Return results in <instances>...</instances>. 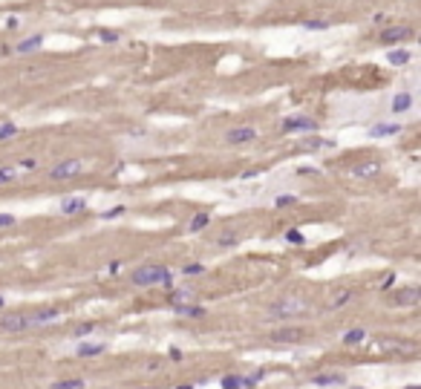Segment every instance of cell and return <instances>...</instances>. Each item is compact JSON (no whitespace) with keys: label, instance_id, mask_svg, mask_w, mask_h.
I'll return each instance as SVG.
<instances>
[{"label":"cell","instance_id":"cell-45","mask_svg":"<svg viewBox=\"0 0 421 389\" xmlns=\"http://www.w3.org/2000/svg\"><path fill=\"white\" fill-rule=\"evenodd\" d=\"M407 389H421V387H419V384H413V387H407Z\"/></svg>","mask_w":421,"mask_h":389},{"label":"cell","instance_id":"cell-37","mask_svg":"<svg viewBox=\"0 0 421 389\" xmlns=\"http://www.w3.org/2000/svg\"><path fill=\"white\" fill-rule=\"evenodd\" d=\"M9 225H15V216L12 214H0V228H9Z\"/></svg>","mask_w":421,"mask_h":389},{"label":"cell","instance_id":"cell-18","mask_svg":"<svg viewBox=\"0 0 421 389\" xmlns=\"http://www.w3.org/2000/svg\"><path fill=\"white\" fill-rule=\"evenodd\" d=\"M41 43H44V38H41V35H32V38L20 41V43L15 46V52H20V55H26V52H38V49H41Z\"/></svg>","mask_w":421,"mask_h":389},{"label":"cell","instance_id":"cell-9","mask_svg":"<svg viewBox=\"0 0 421 389\" xmlns=\"http://www.w3.org/2000/svg\"><path fill=\"white\" fill-rule=\"evenodd\" d=\"M419 297H421V291L416 286L398 288V291L389 297V305H416V303H419Z\"/></svg>","mask_w":421,"mask_h":389},{"label":"cell","instance_id":"cell-24","mask_svg":"<svg viewBox=\"0 0 421 389\" xmlns=\"http://www.w3.org/2000/svg\"><path fill=\"white\" fill-rule=\"evenodd\" d=\"M49 389H84V381L81 378H67V381H55Z\"/></svg>","mask_w":421,"mask_h":389},{"label":"cell","instance_id":"cell-27","mask_svg":"<svg viewBox=\"0 0 421 389\" xmlns=\"http://www.w3.org/2000/svg\"><path fill=\"white\" fill-rule=\"evenodd\" d=\"M208 222H211V216H208L205 211H199V214L190 219V225H187V228H190V231H202V228H208Z\"/></svg>","mask_w":421,"mask_h":389},{"label":"cell","instance_id":"cell-3","mask_svg":"<svg viewBox=\"0 0 421 389\" xmlns=\"http://www.w3.org/2000/svg\"><path fill=\"white\" fill-rule=\"evenodd\" d=\"M306 338V332L300 326H283V329H277V332H271V343H300Z\"/></svg>","mask_w":421,"mask_h":389},{"label":"cell","instance_id":"cell-39","mask_svg":"<svg viewBox=\"0 0 421 389\" xmlns=\"http://www.w3.org/2000/svg\"><path fill=\"white\" fill-rule=\"evenodd\" d=\"M35 168H38L35 159H23V162H20V170H35Z\"/></svg>","mask_w":421,"mask_h":389},{"label":"cell","instance_id":"cell-43","mask_svg":"<svg viewBox=\"0 0 421 389\" xmlns=\"http://www.w3.org/2000/svg\"><path fill=\"white\" fill-rule=\"evenodd\" d=\"M176 389H193V387H190V384H182V387H176Z\"/></svg>","mask_w":421,"mask_h":389},{"label":"cell","instance_id":"cell-32","mask_svg":"<svg viewBox=\"0 0 421 389\" xmlns=\"http://www.w3.org/2000/svg\"><path fill=\"white\" fill-rule=\"evenodd\" d=\"M15 133H17V127L12 124V121H6V124H0V141H6V138H12Z\"/></svg>","mask_w":421,"mask_h":389},{"label":"cell","instance_id":"cell-47","mask_svg":"<svg viewBox=\"0 0 421 389\" xmlns=\"http://www.w3.org/2000/svg\"><path fill=\"white\" fill-rule=\"evenodd\" d=\"M147 389H156V387H147Z\"/></svg>","mask_w":421,"mask_h":389},{"label":"cell","instance_id":"cell-25","mask_svg":"<svg viewBox=\"0 0 421 389\" xmlns=\"http://www.w3.org/2000/svg\"><path fill=\"white\" fill-rule=\"evenodd\" d=\"M364 338H367V332H364V329H349V332L343 335V343H346V346H358Z\"/></svg>","mask_w":421,"mask_h":389},{"label":"cell","instance_id":"cell-12","mask_svg":"<svg viewBox=\"0 0 421 389\" xmlns=\"http://www.w3.org/2000/svg\"><path fill=\"white\" fill-rule=\"evenodd\" d=\"M378 170H381V165H378V162L372 159V162H361V165H355L349 173H352L355 179H370V176H375Z\"/></svg>","mask_w":421,"mask_h":389},{"label":"cell","instance_id":"cell-16","mask_svg":"<svg viewBox=\"0 0 421 389\" xmlns=\"http://www.w3.org/2000/svg\"><path fill=\"white\" fill-rule=\"evenodd\" d=\"M413 107V92H398L392 95V113H407Z\"/></svg>","mask_w":421,"mask_h":389},{"label":"cell","instance_id":"cell-10","mask_svg":"<svg viewBox=\"0 0 421 389\" xmlns=\"http://www.w3.org/2000/svg\"><path fill=\"white\" fill-rule=\"evenodd\" d=\"M410 35H413V29H410V26H389V29H384V32H381V43H395V41L401 43V41H407Z\"/></svg>","mask_w":421,"mask_h":389},{"label":"cell","instance_id":"cell-30","mask_svg":"<svg viewBox=\"0 0 421 389\" xmlns=\"http://www.w3.org/2000/svg\"><path fill=\"white\" fill-rule=\"evenodd\" d=\"M222 389H242V378L239 375H225L222 378Z\"/></svg>","mask_w":421,"mask_h":389},{"label":"cell","instance_id":"cell-4","mask_svg":"<svg viewBox=\"0 0 421 389\" xmlns=\"http://www.w3.org/2000/svg\"><path fill=\"white\" fill-rule=\"evenodd\" d=\"M81 168H84V165H81L78 159H64V162H58V165L49 170V179H69V176H78Z\"/></svg>","mask_w":421,"mask_h":389},{"label":"cell","instance_id":"cell-6","mask_svg":"<svg viewBox=\"0 0 421 389\" xmlns=\"http://www.w3.org/2000/svg\"><path fill=\"white\" fill-rule=\"evenodd\" d=\"M29 329V314L26 311H15V314H6L0 320V332H26Z\"/></svg>","mask_w":421,"mask_h":389},{"label":"cell","instance_id":"cell-8","mask_svg":"<svg viewBox=\"0 0 421 389\" xmlns=\"http://www.w3.org/2000/svg\"><path fill=\"white\" fill-rule=\"evenodd\" d=\"M257 135H260V133H257V127L245 124V127H234V130H228L225 141H228V144H248V141H254Z\"/></svg>","mask_w":421,"mask_h":389},{"label":"cell","instance_id":"cell-29","mask_svg":"<svg viewBox=\"0 0 421 389\" xmlns=\"http://www.w3.org/2000/svg\"><path fill=\"white\" fill-rule=\"evenodd\" d=\"M98 41H101V43H118L121 35L113 32V29H98Z\"/></svg>","mask_w":421,"mask_h":389},{"label":"cell","instance_id":"cell-7","mask_svg":"<svg viewBox=\"0 0 421 389\" xmlns=\"http://www.w3.org/2000/svg\"><path fill=\"white\" fill-rule=\"evenodd\" d=\"M283 130H286V133H294V130H300V133H315V130H318V121L309 119V116H291V119L283 121Z\"/></svg>","mask_w":421,"mask_h":389},{"label":"cell","instance_id":"cell-42","mask_svg":"<svg viewBox=\"0 0 421 389\" xmlns=\"http://www.w3.org/2000/svg\"><path fill=\"white\" fill-rule=\"evenodd\" d=\"M251 176H260V168H254V170H245V173H242V179H251Z\"/></svg>","mask_w":421,"mask_h":389},{"label":"cell","instance_id":"cell-31","mask_svg":"<svg viewBox=\"0 0 421 389\" xmlns=\"http://www.w3.org/2000/svg\"><path fill=\"white\" fill-rule=\"evenodd\" d=\"M15 173H17V170H15V168H9V165H6V168H0V185H9V182H15Z\"/></svg>","mask_w":421,"mask_h":389},{"label":"cell","instance_id":"cell-44","mask_svg":"<svg viewBox=\"0 0 421 389\" xmlns=\"http://www.w3.org/2000/svg\"><path fill=\"white\" fill-rule=\"evenodd\" d=\"M0 305H6V297H3V294H0Z\"/></svg>","mask_w":421,"mask_h":389},{"label":"cell","instance_id":"cell-34","mask_svg":"<svg viewBox=\"0 0 421 389\" xmlns=\"http://www.w3.org/2000/svg\"><path fill=\"white\" fill-rule=\"evenodd\" d=\"M306 29H312V32H320V29H329V23L326 20H303Z\"/></svg>","mask_w":421,"mask_h":389},{"label":"cell","instance_id":"cell-23","mask_svg":"<svg viewBox=\"0 0 421 389\" xmlns=\"http://www.w3.org/2000/svg\"><path fill=\"white\" fill-rule=\"evenodd\" d=\"M370 133L372 135H395V133H401V124H375Z\"/></svg>","mask_w":421,"mask_h":389},{"label":"cell","instance_id":"cell-33","mask_svg":"<svg viewBox=\"0 0 421 389\" xmlns=\"http://www.w3.org/2000/svg\"><path fill=\"white\" fill-rule=\"evenodd\" d=\"M93 329H95V323H78V326L72 329V335H75V338H84V335H90Z\"/></svg>","mask_w":421,"mask_h":389},{"label":"cell","instance_id":"cell-1","mask_svg":"<svg viewBox=\"0 0 421 389\" xmlns=\"http://www.w3.org/2000/svg\"><path fill=\"white\" fill-rule=\"evenodd\" d=\"M133 286H141V288H150V286H168L173 283V274H170L165 265H141L130 274Z\"/></svg>","mask_w":421,"mask_h":389},{"label":"cell","instance_id":"cell-14","mask_svg":"<svg viewBox=\"0 0 421 389\" xmlns=\"http://www.w3.org/2000/svg\"><path fill=\"white\" fill-rule=\"evenodd\" d=\"M101 352H107L104 343H78L75 346V355L78 357H93V355H101Z\"/></svg>","mask_w":421,"mask_h":389},{"label":"cell","instance_id":"cell-11","mask_svg":"<svg viewBox=\"0 0 421 389\" xmlns=\"http://www.w3.org/2000/svg\"><path fill=\"white\" fill-rule=\"evenodd\" d=\"M196 300V291L193 288H173L168 294V303L176 308V305H187V303H193Z\"/></svg>","mask_w":421,"mask_h":389},{"label":"cell","instance_id":"cell-15","mask_svg":"<svg viewBox=\"0 0 421 389\" xmlns=\"http://www.w3.org/2000/svg\"><path fill=\"white\" fill-rule=\"evenodd\" d=\"M384 349H389V352H404V355H413V352H416V343H413V340H384Z\"/></svg>","mask_w":421,"mask_h":389},{"label":"cell","instance_id":"cell-19","mask_svg":"<svg viewBox=\"0 0 421 389\" xmlns=\"http://www.w3.org/2000/svg\"><path fill=\"white\" fill-rule=\"evenodd\" d=\"M346 378L340 372H329V375H315L312 378V384H318V387H335V384H343Z\"/></svg>","mask_w":421,"mask_h":389},{"label":"cell","instance_id":"cell-46","mask_svg":"<svg viewBox=\"0 0 421 389\" xmlns=\"http://www.w3.org/2000/svg\"><path fill=\"white\" fill-rule=\"evenodd\" d=\"M352 389H361V387H352Z\"/></svg>","mask_w":421,"mask_h":389},{"label":"cell","instance_id":"cell-2","mask_svg":"<svg viewBox=\"0 0 421 389\" xmlns=\"http://www.w3.org/2000/svg\"><path fill=\"white\" fill-rule=\"evenodd\" d=\"M309 311V303H306L303 297H297V294H288V297H280L277 303H271L269 314L271 317H277V320H288V317H300Z\"/></svg>","mask_w":421,"mask_h":389},{"label":"cell","instance_id":"cell-38","mask_svg":"<svg viewBox=\"0 0 421 389\" xmlns=\"http://www.w3.org/2000/svg\"><path fill=\"white\" fill-rule=\"evenodd\" d=\"M286 239H288V242H303V234H300V231H288Z\"/></svg>","mask_w":421,"mask_h":389},{"label":"cell","instance_id":"cell-35","mask_svg":"<svg viewBox=\"0 0 421 389\" xmlns=\"http://www.w3.org/2000/svg\"><path fill=\"white\" fill-rule=\"evenodd\" d=\"M182 274H187V277H193V274H205V265H199V262H190V265H185V268H182Z\"/></svg>","mask_w":421,"mask_h":389},{"label":"cell","instance_id":"cell-17","mask_svg":"<svg viewBox=\"0 0 421 389\" xmlns=\"http://www.w3.org/2000/svg\"><path fill=\"white\" fill-rule=\"evenodd\" d=\"M352 297H355L352 288H340V291H335V294H332V300H329V308H340V305L352 303Z\"/></svg>","mask_w":421,"mask_h":389},{"label":"cell","instance_id":"cell-28","mask_svg":"<svg viewBox=\"0 0 421 389\" xmlns=\"http://www.w3.org/2000/svg\"><path fill=\"white\" fill-rule=\"evenodd\" d=\"M263 378H266V372H263V369H257V372H251V375H245V378H242V389L257 387V384H260Z\"/></svg>","mask_w":421,"mask_h":389},{"label":"cell","instance_id":"cell-21","mask_svg":"<svg viewBox=\"0 0 421 389\" xmlns=\"http://www.w3.org/2000/svg\"><path fill=\"white\" fill-rule=\"evenodd\" d=\"M387 61L392 64V67H404V64H410V52L407 49H392V52H387Z\"/></svg>","mask_w":421,"mask_h":389},{"label":"cell","instance_id":"cell-40","mask_svg":"<svg viewBox=\"0 0 421 389\" xmlns=\"http://www.w3.org/2000/svg\"><path fill=\"white\" fill-rule=\"evenodd\" d=\"M121 214H124V208L118 205V208H113V211H107L104 216H107V219H116V216H121Z\"/></svg>","mask_w":421,"mask_h":389},{"label":"cell","instance_id":"cell-13","mask_svg":"<svg viewBox=\"0 0 421 389\" xmlns=\"http://www.w3.org/2000/svg\"><path fill=\"white\" fill-rule=\"evenodd\" d=\"M87 211V199L84 196H69L61 202V214H84Z\"/></svg>","mask_w":421,"mask_h":389},{"label":"cell","instance_id":"cell-22","mask_svg":"<svg viewBox=\"0 0 421 389\" xmlns=\"http://www.w3.org/2000/svg\"><path fill=\"white\" fill-rule=\"evenodd\" d=\"M236 242H239V237H236L234 231H225V234H219V237L214 239L217 248H231V245H236Z\"/></svg>","mask_w":421,"mask_h":389},{"label":"cell","instance_id":"cell-36","mask_svg":"<svg viewBox=\"0 0 421 389\" xmlns=\"http://www.w3.org/2000/svg\"><path fill=\"white\" fill-rule=\"evenodd\" d=\"M294 202H297V196H277V199H274L277 208H288V205H294Z\"/></svg>","mask_w":421,"mask_h":389},{"label":"cell","instance_id":"cell-41","mask_svg":"<svg viewBox=\"0 0 421 389\" xmlns=\"http://www.w3.org/2000/svg\"><path fill=\"white\" fill-rule=\"evenodd\" d=\"M297 173H300V176H315L318 170H315V168H309V165H303V168H297Z\"/></svg>","mask_w":421,"mask_h":389},{"label":"cell","instance_id":"cell-26","mask_svg":"<svg viewBox=\"0 0 421 389\" xmlns=\"http://www.w3.org/2000/svg\"><path fill=\"white\" fill-rule=\"evenodd\" d=\"M335 141H326V138H315V135H309V138H303V147L306 150H318V147H332Z\"/></svg>","mask_w":421,"mask_h":389},{"label":"cell","instance_id":"cell-5","mask_svg":"<svg viewBox=\"0 0 421 389\" xmlns=\"http://www.w3.org/2000/svg\"><path fill=\"white\" fill-rule=\"evenodd\" d=\"M58 308L55 305H47V308H38V311H32L29 314V329H44V326H49V323L58 320Z\"/></svg>","mask_w":421,"mask_h":389},{"label":"cell","instance_id":"cell-20","mask_svg":"<svg viewBox=\"0 0 421 389\" xmlns=\"http://www.w3.org/2000/svg\"><path fill=\"white\" fill-rule=\"evenodd\" d=\"M173 311H176L179 317H205V314H208V311H205L202 305H193V303H187V305H176Z\"/></svg>","mask_w":421,"mask_h":389}]
</instances>
